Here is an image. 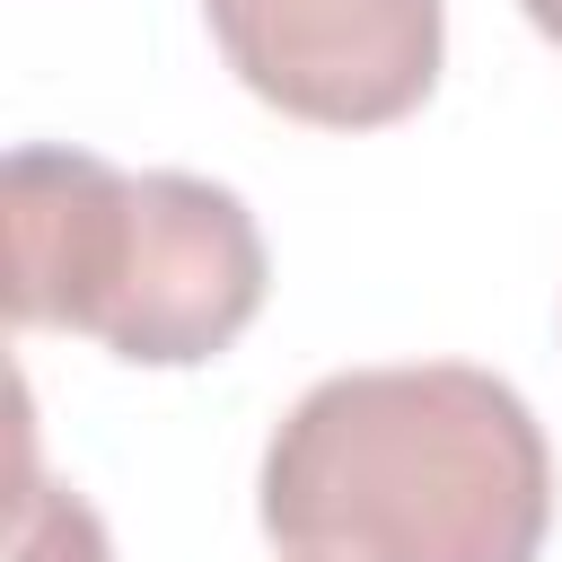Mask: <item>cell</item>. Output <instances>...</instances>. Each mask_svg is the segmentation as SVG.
<instances>
[{"instance_id":"1","label":"cell","mask_w":562,"mask_h":562,"mask_svg":"<svg viewBox=\"0 0 562 562\" xmlns=\"http://www.w3.org/2000/svg\"><path fill=\"white\" fill-rule=\"evenodd\" d=\"M255 518L281 562H536L553 448L474 360L334 369L272 422Z\"/></svg>"},{"instance_id":"2","label":"cell","mask_w":562,"mask_h":562,"mask_svg":"<svg viewBox=\"0 0 562 562\" xmlns=\"http://www.w3.org/2000/svg\"><path fill=\"white\" fill-rule=\"evenodd\" d=\"M0 211L9 316L26 334H88L132 369H202L263 316V228L211 176H132L97 149L18 140L0 167Z\"/></svg>"},{"instance_id":"3","label":"cell","mask_w":562,"mask_h":562,"mask_svg":"<svg viewBox=\"0 0 562 562\" xmlns=\"http://www.w3.org/2000/svg\"><path fill=\"white\" fill-rule=\"evenodd\" d=\"M202 26L246 97L316 132L404 123L439 88V0H202Z\"/></svg>"},{"instance_id":"4","label":"cell","mask_w":562,"mask_h":562,"mask_svg":"<svg viewBox=\"0 0 562 562\" xmlns=\"http://www.w3.org/2000/svg\"><path fill=\"white\" fill-rule=\"evenodd\" d=\"M9 562H114L97 509L61 483L35 474V439L18 448V518H9Z\"/></svg>"},{"instance_id":"5","label":"cell","mask_w":562,"mask_h":562,"mask_svg":"<svg viewBox=\"0 0 562 562\" xmlns=\"http://www.w3.org/2000/svg\"><path fill=\"white\" fill-rule=\"evenodd\" d=\"M518 9H527V26H536L544 44H562V0H518Z\"/></svg>"}]
</instances>
